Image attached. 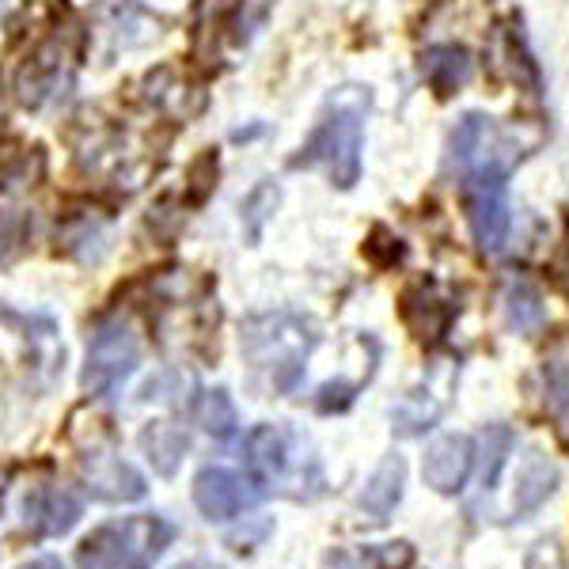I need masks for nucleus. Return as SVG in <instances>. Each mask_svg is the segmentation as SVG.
<instances>
[{
	"label": "nucleus",
	"mask_w": 569,
	"mask_h": 569,
	"mask_svg": "<svg viewBox=\"0 0 569 569\" xmlns=\"http://www.w3.org/2000/svg\"><path fill=\"white\" fill-rule=\"evenodd\" d=\"M88 490L103 501H141L144 479L130 463L114 460V456H99V460H91L88 467Z\"/></svg>",
	"instance_id": "nucleus-11"
},
{
	"label": "nucleus",
	"mask_w": 569,
	"mask_h": 569,
	"mask_svg": "<svg viewBox=\"0 0 569 569\" xmlns=\"http://www.w3.org/2000/svg\"><path fill=\"white\" fill-rule=\"evenodd\" d=\"M402 486H407V463H402V456H388L361 493L365 517L376 520V525H383V520L391 517L395 505L402 501Z\"/></svg>",
	"instance_id": "nucleus-12"
},
{
	"label": "nucleus",
	"mask_w": 569,
	"mask_h": 569,
	"mask_svg": "<svg viewBox=\"0 0 569 569\" xmlns=\"http://www.w3.org/2000/svg\"><path fill=\"white\" fill-rule=\"evenodd\" d=\"M512 445H517V437H512L509 426H486V433H482V486L486 490L498 486L501 467L509 460Z\"/></svg>",
	"instance_id": "nucleus-16"
},
{
	"label": "nucleus",
	"mask_w": 569,
	"mask_h": 569,
	"mask_svg": "<svg viewBox=\"0 0 569 569\" xmlns=\"http://www.w3.org/2000/svg\"><path fill=\"white\" fill-rule=\"evenodd\" d=\"M247 467H251L254 482L262 490H273V486L284 482L292 467V448H289V433L278 426H259L251 437H247Z\"/></svg>",
	"instance_id": "nucleus-9"
},
{
	"label": "nucleus",
	"mask_w": 569,
	"mask_h": 569,
	"mask_svg": "<svg viewBox=\"0 0 569 569\" xmlns=\"http://www.w3.org/2000/svg\"><path fill=\"white\" fill-rule=\"evenodd\" d=\"M525 569H569V566H566L562 547H558L555 539H539V543L528 550Z\"/></svg>",
	"instance_id": "nucleus-18"
},
{
	"label": "nucleus",
	"mask_w": 569,
	"mask_h": 569,
	"mask_svg": "<svg viewBox=\"0 0 569 569\" xmlns=\"http://www.w3.org/2000/svg\"><path fill=\"white\" fill-rule=\"evenodd\" d=\"M20 569H66V566H61L58 558H34V562H27Z\"/></svg>",
	"instance_id": "nucleus-20"
},
{
	"label": "nucleus",
	"mask_w": 569,
	"mask_h": 569,
	"mask_svg": "<svg viewBox=\"0 0 569 569\" xmlns=\"http://www.w3.org/2000/svg\"><path fill=\"white\" fill-rule=\"evenodd\" d=\"M0 505H4V479H0Z\"/></svg>",
	"instance_id": "nucleus-22"
},
{
	"label": "nucleus",
	"mask_w": 569,
	"mask_h": 569,
	"mask_svg": "<svg viewBox=\"0 0 569 569\" xmlns=\"http://www.w3.org/2000/svg\"><path fill=\"white\" fill-rule=\"evenodd\" d=\"M463 209L471 236L482 254H498L509 243L512 232V206H509V182L498 160H479L463 176Z\"/></svg>",
	"instance_id": "nucleus-3"
},
{
	"label": "nucleus",
	"mask_w": 569,
	"mask_h": 569,
	"mask_svg": "<svg viewBox=\"0 0 569 569\" xmlns=\"http://www.w3.org/2000/svg\"><path fill=\"white\" fill-rule=\"evenodd\" d=\"M254 493L247 482L228 467H201L194 479V505L209 520H236L243 509H251Z\"/></svg>",
	"instance_id": "nucleus-7"
},
{
	"label": "nucleus",
	"mask_w": 569,
	"mask_h": 569,
	"mask_svg": "<svg viewBox=\"0 0 569 569\" xmlns=\"http://www.w3.org/2000/svg\"><path fill=\"white\" fill-rule=\"evenodd\" d=\"M353 391H357V388H346V383H327V388L319 391V410H323V415H330V410L350 407V402H353Z\"/></svg>",
	"instance_id": "nucleus-19"
},
{
	"label": "nucleus",
	"mask_w": 569,
	"mask_h": 569,
	"mask_svg": "<svg viewBox=\"0 0 569 569\" xmlns=\"http://www.w3.org/2000/svg\"><path fill=\"white\" fill-rule=\"evenodd\" d=\"M141 445H144V452H149L156 471L176 475V467L182 463V452L190 448V437L182 433L179 426H171V421H152L141 433Z\"/></svg>",
	"instance_id": "nucleus-15"
},
{
	"label": "nucleus",
	"mask_w": 569,
	"mask_h": 569,
	"mask_svg": "<svg viewBox=\"0 0 569 569\" xmlns=\"http://www.w3.org/2000/svg\"><path fill=\"white\" fill-rule=\"evenodd\" d=\"M141 365V338L130 323H103L88 342L84 391L91 399H110Z\"/></svg>",
	"instance_id": "nucleus-5"
},
{
	"label": "nucleus",
	"mask_w": 569,
	"mask_h": 569,
	"mask_svg": "<svg viewBox=\"0 0 569 569\" xmlns=\"http://www.w3.org/2000/svg\"><path fill=\"white\" fill-rule=\"evenodd\" d=\"M421 77L437 96H452L471 77V53L460 50V46H433V50L421 53Z\"/></svg>",
	"instance_id": "nucleus-13"
},
{
	"label": "nucleus",
	"mask_w": 569,
	"mask_h": 569,
	"mask_svg": "<svg viewBox=\"0 0 569 569\" xmlns=\"http://www.w3.org/2000/svg\"><path fill=\"white\" fill-rule=\"evenodd\" d=\"M176 569H224V566H217V562H182Z\"/></svg>",
	"instance_id": "nucleus-21"
},
{
	"label": "nucleus",
	"mask_w": 569,
	"mask_h": 569,
	"mask_svg": "<svg viewBox=\"0 0 569 569\" xmlns=\"http://www.w3.org/2000/svg\"><path fill=\"white\" fill-rule=\"evenodd\" d=\"M176 528L163 517H126L96 528L77 550L80 569H152L171 547Z\"/></svg>",
	"instance_id": "nucleus-2"
},
{
	"label": "nucleus",
	"mask_w": 569,
	"mask_h": 569,
	"mask_svg": "<svg viewBox=\"0 0 569 569\" xmlns=\"http://www.w3.org/2000/svg\"><path fill=\"white\" fill-rule=\"evenodd\" d=\"M80 520V501L61 486H39L23 501V525L31 536H66Z\"/></svg>",
	"instance_id": "nucleus-8"
},
{
	"label": "nucleus",
	"mask_w": 569,
	"mask_h": 569,
	"mask_svg": "<svg viewBox=\"0 0 569 569\" xmlns=\"http://www.w3.org/2000/svg\"><path fill=\"white\" fill-rule=\"evenodd\" d=\"M198 418L217 440H228L236 433V426H240V418H236V402L228 399V391H209L198 407Z\"/></svg>",
	"instance_id": "nucleus-17"
},
{
	"label": "nucleus",
	"mask_w": 569,
	"mask_h": 569,
	"mask_svg": "<svg viewBox=\"0 0 569 569\" xmlns=\"http://www.w3.org/2000/svg\"><path fill=\"white\" fill-rule=\"evenodd\" d=\"M61 61H66V50L61 42H46L39 53L23 66L20 72V99L27 107H42L50 96H58L61 88Z\"/></svg>",
	"instance_id": "nucleus-10"
},
{
	"label": "nucleus",
	"mask_w": 569,
	"mask_h": 569,
	"mask_svg": "<svg viewBox=\"0 0 569 569\" xmlns=\"http://www.w3.org/2000/svg\"><path fill=\"white\" fill-rule=\"evenodd\" d=\"M475 467V440L463 433H445L429 445L426 463H421V475H426V486H433L437 493H460L467 486V475Z\"/></svg>",
	"instance_id": "nucleus-6"
},
{
	"label": "nucleus",
	"mask_w": 569,
	"mask_h": 569,
	"mask_svg": "<svg viewBox=\"0 0 569 569\" xmlns=\"http://www.w3.org/2000/svg\"><path fill=\"white\" fill-rule=\"evenodd\" d=\"M243 346L254 365L273 372V383L289 388L300 372V361H305L308 350L316 346V335H311V327H305L300 319L273 316V319H254Z\"/></svg>",
	"instance_id": "nucleus-4"
},
{
	"label": "nucleus",
	"mask_w": 569,
	"mask_h": 569,
	"mask_svg": "<svg viewBox=\"0 0 569 569\" xmlns=\"http://www.w3.org/2000/svg\"><path fill=\"white\" fill-rule=\"evenodd\" d=\"M555 490H558V467L543 452H531L517 475V498H512V505H517V512H536Z\"/></svg>",
	"instance_id": "nucleus-14"
},
{
	"label": "nucleus",
	"mask_w": 569,
	"mask_h": 569,
	"mask_svg": "<svg viewBox=\"0 0 569 569\" xmlns=\"http://www.w3.org/2000/svg\"><path fill=\"white\" fill-rule=\"evenodd\" d=\"M372 107V91L361 84L338 88L327 99V110L311 137L292 156V168L323 171L335 187L350 190L361 179V149H365V114Z\"/></svg>",
	"instance_id": "nucleus-1"
}]
</instances>
